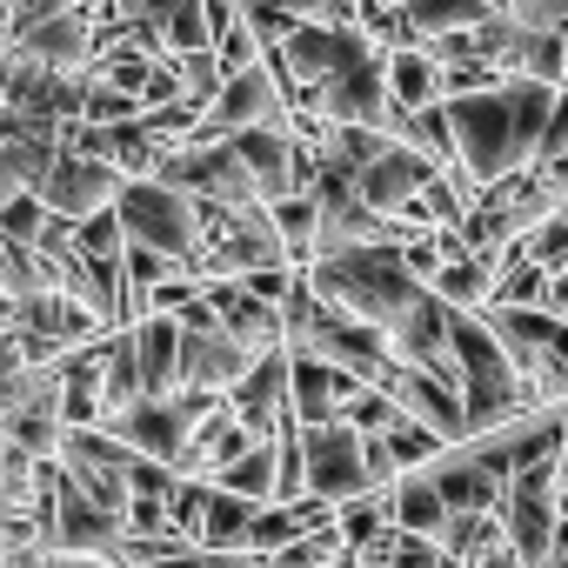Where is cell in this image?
Segmentation results:
<instances>
[{"instance_id":"7402d4cb","label":"cell","mask_w":568,"mask_h":568,"mask_svg":"<svg viewBox=\"0 0 568 568\" xmlns=\"http://www.w3.org/2000/svg\"><path fill=\"white\" fill-rule=\"evenodd\" d=\"M388 94H395L402 114H422V108L448 101V88H442V61H435L428 48H395V54H388Z\"/></svg>"},{"instance_id":"cb8c5ba5","label":"cell","mask_w":568,"mask_h":568,"mask_svg":"<svg viewBox=\"0 0 568 568\" xmlns=\"http://www.w3.org/2000/svg\"><path fill=\"white\" fill-rule=\"evenodd\" d=\"M254 515H261V501L214 488V495H207V521H201V548H214V555H247Z\"/></svg>"},{"instance_id":"8992f818","label":"cell","mask_w":568,"mask_h":568,"mask_svg":"<svg viewBox=\"0 0 568 568\" xmlns=\"http://www.w3.org/2000/svg\"><path fill=\"white\" fill-rule=\"evenodd\" d=\"M501 528H508V548H515L528 568L555 561V541H561V462L521 468V475L508 481Z\"/></svg>"},{"instance_id":"4dcf8cb0","label":"cell","mask_w":568,"mask_h":568,"mask_svg":"<svg viewBox=\"0 0 568 568\" xmlns=\"http://www.w3.org/2000/svg\"><path fill=\"white\" fill-rule=\"evenodd\" d=\"M74 8H81V0H8V41L41 28V21H54V14H74Z\"/></svg>"},{"instance_id":"484cf974","label":"cell","mask_w":568,"mask_h":568,"mask_svg":"<svg viewBox=\"0 0 568 568\" xmlns=\"http://www.w3.org/2000/svg\"><path fill=\"white\" fill-rule=\"evenodd\" d=\"M214 488H227V495H247V501H281V455H274V442H261V448H247Z\"/></svg>"},{"instance_id":"44dd1931","label":"cell","mask_w":568,"mask_h":568,"mask_svg":"<svg viewBox=\"0 0 568 568\" xmlns=\"http://www.w3.org/2000/svg\"><path fill=\"white\" fill-rule=\"evenodd\" d=\"M134 348L148 368V395H181V315L134 322Z\"/></svg>"},{"instance_id":"603a6c76","label":"cell","mask_w":568,"mask_h":568,"mask_svg":"<svg viewBox=\"0 0 568 568\" xmlns=\"http://www.w3.org/2000/svg\"><path fill=\"white\" fill-rule=\"evenodd\" d=\"M388 495H395V521H402L408 535H428V541H442V528L455 521V508H448V495H442V481H435L428 468L402 475Z\"/></svg>"},{"instance_id":"5bb4252c","label":"cell","mask_w":568,"mask_h":568,"mask_svg":"<svg viewBox=\"0 0 568 568\" xmlns=\"http://www.w3.org/2000/svg\"><path fill=\"white\" fill-rule=\"evenodd\" d=\"M61 154H68V128L28 121V114H8V121H0V181H8V194L41 187Z\"/></svg>"},{"instance_id":"2e32d148","label":"cell","mask_w":568,"mask_h":568,"mask_svg":"<svg viewBox=\"0 0 568 568\" xmlns=\"http://www.w3.org/2000/svg\"><path fill=\"white\" fill-rule=\"evenodd\" d=\"M288 395H295V348H274V355H261V362H254V375H247L227 402H234V415H241L261 442H274V428L295 415V408H288Z\"/></svg>"},{"instance_id":"ffe728a7","label":"cell","mask_w":568,"mask_h":568,"mask_svg":"<svg viewBox=\"0 0 568 568\" xmlns=\"http://www.w3.org/2000/svg\"><path fill=\"white\" fill-rule=\"evenodd\" d=\"M388 395H395L415 422H428L442 442H468V408H462V388H448V382H435V375H422V368H402V375L388 382Z\"/></svg>"},{"instance_id":"9c48e42d","label":"cell","mask_w":568,"mask_h":568,"mask_svg":"<svg viewBox=\"0 0 568 568\" xmlns=\"http://www.w3.org/2000/svg\"><path fill=\"white\" fill-rule=\"evenodd\" d=\"M207 128L214 134H247V128H295V101L281 88L274 61L247 68V74H227L221 101L207 108Z\"/></svg>"},{"instance_id":"3957f363","label":"cell","mask_w":568,"mask_h":568,"mask_svg":"<svg viewBox=\"0 0 568 568\" xmlns=\"http://www.w3.org/2000/svg\"><path fill=\"white\" fill-rule=\"evenodd\" d=\"M455 362H462V408H468V442L475 435H495L528 408V388H521V368L508 355V342L495 335V322L481 308H455Z\"/></svg>"},{"instance_id":"30bf717a","label":"cell","mask_w":568,"mask_h":568,"mask_svg":"<svg viewBox=\"0 0 568 568\" xmlns=\"http://www.w3.org/2000/svg\"><path fill=\"white\" fill-rule=\"evenodd\" d=\"M8 114L74 128L88 114V74H54V68H41L28 54H8Z\"/></svg>"},{"instance_id":"5b68a950","label":"cell","mask_w":568,"mask_h":568,"mask_svg":"<svg viewBox=\"0 0 568 568\" xmlns=\"http://www.w3.org/2000/svg\"><path fill=\"white\" fill-rule=\"evenodd\" d=\"M254 348L214 315V302H207V288H201V302L181 315V388H214V395H234L247 375H254Z\"/></svg>"},{"instance_id":"f1b7e54d","label":"cell","mask_w":568,"mask_h":568,"mask_svg":"<svg viewBox=\"0 0 568 568\" xmlns=\"http://www.w3.org/2000/svg\"><path fill=\"white\" fill-rule=\"evenodd\" d=\"M521 247H528L548 274H568V201H561V207H555V214H548L528 241H521Z\"/></svg>"},{"instance_id":"836d02e7","label":"cell","mask_w":568,"mask_h":568,"mask_svg":"<svg viewBox=\"0 0 568 568\" xmlns=\"http://www.w3.org/2000/svg\"><path fill=\"white\" fill-rule=\"evenodd\" d=\"M488 8H495V14H521V0H488Z\"/></svg>"},{"instance_id":"e0dca14e","label":"cell","mask_w":568,"mask_h":568,"mask_svg":"<svg viewBox=\"0 0 568 568\" xmlns=\"http://www.w3.org/2000/svg\"><path fill=\"white\" fill-rule=\"evenodd\" d=\"M362 388H368L362 375H348V368H335L322 355H295V395H288V408H295L302 428H322V422H342Z\"/></svg>"},{"instance_id":"7c38bea8","label":"cell","mask_w":568,"mask_h":568,"mask_svg":"<svg viewBox=\"0 0 568 568\" xmlns=\"http://www.w3.org/2000/svg\"><path fill=\"white\" fill-rule=\"evenodd\" d=\"M8 54H28V61H41V68H54V74H94V61H101V28H94L88 8H74V14H54V21L14 34Z\"/></svg>"},{"instance_id":"ba28073f","label":"cell","mask_w":568,"mask_h":568,"mask_svg":"<svg viewBox=\"0 0 568 568\" xmlns=\"http://www.w3.org/2000/svg\"><path fill=\"white\" fill-rule=\"evenodd\" d=\"M134 448L121 442V435H108V428H68V448H61V468L108 508V515H121L128 521V508H134Z\"/></svg>"},{"instance_id":"d6a6232c","label":"cell","mask_w":568,"mask_h":568,"mask_svg":"<svg viewBox=\"0 0 568 568\" xmlns=\"http://www.w3.org/2000/svg\"><path fill=\"white\" fill-rule=\"evenodd\" d=\"M8 568H121L114 555H68V548H48V555H8Z\"/></svg>"},{"instance_id":"ac0fdd59","label":"cell","mask_w":568,"mask_h":568,"mask_svg":"<svg viewBox=\"0 0 568 568\" xmlns=\"http://www.w3.org/2000/svg\"><path fill=\"white\" fill-rule=\"evenodd\" d=\"M435 481H442V495H448V508H462V515H501V501H508V481L468 448V442H455V448H442V462L428 468Z\"/></svg>"},{"instance_id":"9a60e30c","label":"cell","mask_w":568,"mask_h":568,"mask_svg":"<svg viewBox=\"0 0 568 568\" xmlns=\"http://www.w3.org/2000/svg\"><path fill=\"white\" fill-rule=\"evenodd\" d=\"M435 174H448L435 154H422V148L395 141V148H388V154L362 174V194H368L388 221H402V227H408V214H415V201L428 194V181H435Z\"/></svg>"},{"instance_id":"4316f807","label":"cell","mask_w":568,"mask_h":568,"mask_svg":"<svg viewBox=\"0 0 568 568\" xmlns=\"http://www.w3.org/2000/svg\"><path fill=\"white\" fill-rule=\"evenodd\" d=\"M501 541H508L501 515H462V508H455V521L442 528V555H448V561H468V568H481V555H495Z\"/></svg>"},{"instance_id":"83f0119b","label":"cell","mask_w":568,"mask_h":568,"mask_svg":"<svg viewBox=\"0 0 568 568\" xmlns=\"http://www.w3.org/2000/svg\"><path fill=\"white\" fill-rule=\"evenodd\" d=\"M48 221H54V207L28 187V194H8V214H0V234L8 241H21V247H34L41 234H48Z\"/></svg>"},{"instance_id":"1f68e13d","label":"cell","mask_w":568,"mask_h":568,"mask_svg":"<svg viewBox=\"0 0 568 568\" xmlns=\"http://www.w3.org/2000/svg\"><path fill=\"white\" fill-rule=\"evenodd\" d=\"M548 161H568V88H561V101L541 128V148H535V168H548Z\"/></svg>"},{"instance_id":"8fae6325","label":"cell","mask_w":568,"mask_h":568,"mask_svg":"<svg viewBox=\"0 0 568 568\" xmlns=\"http://www.w3.org/2000/svg\"><path fill=\"white\" fill-rule=\"evenodd\" d=\"M121 187H128V174L114 168V161H94V154H61L54 161V174L34 187L61 221H94V214H108L114 201H121Z\"/></svg>"},{"instance_id":"52a82bcc","label":"cell","mask_w":568,"mask_h":568,"mask_svg":"<svg viewBox=\"0 0 568 568\" xmlns=\"http://www.w3.org/2000/svg\"><path fill=\"white\" fill-rule=\"evenodd\" d=\"M302 448H308V495H328V501H362V495H382L375 488V468H368V435L355 422H322V428H302Z\"/></svg>"},{"instance_id":"277c9868","label":"cell","mask_w":568,"mask_h":568,"mask_svg":"<svg viewBox=\"0 0 568 568\" xmlns=\"http://www.w3.org/2000/svg\"><path fill=\"white\" fill-rule=\"evenodd\" d=\"M114 207H121V227H128L134 247H161V254H174V261L194 267L201 234H207V207L194 194H181V187H168V181L148 174V181H128Z\"/></svg>"},{"instance_id":"d6986e66","label":"cell","mask_w":568,"mask_h":568,"mask_svg":"<svg viewBox=\"0 0 568 568\" xmlns=\"http://www.w3.org/2000/svg\"><path fill=\"white\" fill-rule=\"evenodd\" d=\"M247 448H261V435H254V428L234 415V402H227V408H221L214 422H201V435L187 442V455H181V475H187V481H221V475H227V468H234Z\"/></svg>"},{"instance_id":"7a4b0ae2","label":"cell","mask_w":568,"mask_h":568,"mask_svg":"<svg viewBox=\"0 0 568 568\" xmlns=\"http://www.w3.org/2000/svg\"><path fill=\"white\" fill-rule=\"evenodd\" d=\"M308 281H315L322 302H335L342 315H355V322H368V328H382V335H395V328L435 295L428 281L408 267L402 241H368V247L322 254V261L308 267Z\"/></svg>"},{"instance_id":"4fadbf2b","label":"cell","mask_w":568,"mask_h":568,"mask_svg":"<svg viewBox=\"0 0 568 568\" xmlns=\"http://www.w3.org/2000/svg\"><path fill=\"white\" fill-rule=\"evenodd\" d=\"M121 535H128V521L108 515V508L61 468V481H54V548H68V555H114Z\"/></svg>"},{"instance_id":"d4e9b609","label":"cell","mask_w":568,"mask_h":568,"mask_svg":"<svg viewBox=\"0 0 568 568\" xmlns=\"http://www.w3.org/2000/svg\"><path fill=\"white\" fill-rule=\"evenodd\" d=\"M408 8V28H415V41L428 48V41H448V34H468V28H481L495 8L488 0H402Z\"/></svg>"},{"instance_id":"6da1fadb","label":"cell","mask_w":568,"mask_h":568,"mask_svg":"<svg viewBox=\"0 0 568 568\" xmlns=\"http://www.w3.org/2000/svg\"><path fill=\"white\" fill-rule=\"evenodd\" d=\"M555 101H561V88L521 81V74L501 81V88H488V94H455V101H448L468 194H481V187H495V181L535 168V148H541V128H548Z\"/></svg>"},{"instance_id":"f546056e","label":"cell","mask_w":568,"mask_h":568,"mask_svg":"<svg viewBox=\"0 0 568 568\" xmlns=\"http://www.w3.org/2000/svg\"><path fill=\"white\" fill-rule=\"evenodd\" d=\"M342 422H355L362 435H388V428L402 422V402H395L388 388H362V395L348 402V415H342Z\"/></svg>"}]
</instances>
